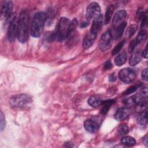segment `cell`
Returning a JSON list of instances; mask_svg holds the SVG:
<instances>
[{
  "mask_svg": "<svg viewBox=\"0 0 148 148\" xmlns=\"http://www.w3.org/2000/svg\"><path fill=\"white\" fill-rule=\"evenodd\" d=\"M29 14L27 10L21 12L18 18L17 38L21 43H25L28 38L29 32Z\"/></svg>",
  "mask_w": 148,
  "mask_h": 148,
  "instance_id": "6da1fadb",
  "label": "cell"
},
{
  "mask_svg": "<svg viewBox=\"0 0 148 148\" xmlns=\"http://www.w3.org/2000/svg\"><path fill=\"white\" fill-rule=\"evenodd\" d=\"M46 19L47 14L44 12H39L34 14L30 28L31 36L34 38H39L40 36Z\"/></svg>",
  "mask_w": 148,
  "mask_h": 148,
  "instance_id": "7a4b0ae2",
  "label": "cell"
},
{
  "mask_svg": "<svg viewBox=\"0 0 148 148\" xmlns=\"http://www.w3.org/2000/svg\"><path fill=\"white\" fill-rule=\"evenodd\" d=\"M6 21L8 23V29L7 32L8 39L9 42H12L14 40L16 36H17L18 19L16 17V13H12Z\"/></svg>",
  "mask_w": 148,
  "mask_h": 148,
  "instance_id": "3957f363",
  "label": "cell"
},
{
  "mask_svg": "<svg viewBox=\"0 0 148 148\" xmlns=\"http://www.w3.org/2000/svg\"><path fill=\"white\" fill-rule=\"evenodd\" d=\"M69 24L70 21L66 17H61L60 19L56 29L57 39L59 41H62L68 38Z\"/></svg>",
  "mask_w": 148,
  "mask_h": 148,
  "instance_id": "277c9868",
  "label": "cell"
},
{
  "mask_svg": "<svg viewBox=\"0 0 148 148\" xmlns=\"http://www.w3.org/2000/svg\"><path fill=\"white\" fill-rule=\"evenodd\" d=\"M32 102L30 96L25 94H20L12 96L9 101L10 104L16 108H23Z\"/></svg>",
  "mask_w": 148,
  "mask_h": 148,
  "instance_id": "5b68a950",
  "label": "cell"
},
{
  "mask_svg": "<svg viewBox=\"0 0 148 148\" xmlns=\"http://www.w3.org/2000/svg\"><path fill=\"white\" fill-rule=\"evenodd\" d=\"M147 97V88L142 89L138 93L135 95L130 97L124 101V103L128 105H137L145 100Z\"/></svg>",
  "mask_w": 148,
  "mask_h": 148,
  "instance_id": "8992f818",
  "label": "cell"
},
{
  "mask_svg": "<svg viewBox=\"0 0 148 148\" xmlns=\"http://www.w3.org/2000/svg\"><path fill=\"white\" fill-rule=\"evenodd\" d=\"M113 34L110 30L105 32L102 35L99 41V48L102 51L108 50L112 45Z\"/></svg>",
  "mask_w": 148,
  "mask_h": 148,
  "instance_id": "52a82bcc",
  "label": "cell"
},
{
  "mask_svg": "<svg viewBox=\"0 0 148 148\" xmlns=\"http://www.w3.org/2000/svg\"><path fill=\"white\" fill-rule=\"evenodd\" d=\"M101 15V9L99 4L97 2H91L88 5L86 9V16L87 20H90L98 18Z\"/></svg>",
  "mask_w": 148,
  "mask_h": 148,
  "instance_id": "ba28073f",
  "label": "cell"
},
{
  "mask_svg": "<svg viewBox=\"0 0 148 148\" xmlns=\"http://www.w3.org/2000/svg\"><path fill=\"white\" fill-rule=\"evenodd\" d=\"M136 72L132 69L124 68L119 72V79L124 83H131L135 79Z\"/></svg>",
  "mask_w": 148,
  "mask_h": 148,
  "instance_id": "9c48e42d",
  "label": "cell"
},
{
  "mask_svg": "<svg viewBox=\"0 0 148 148\" xmlns=\"http://www.w3.org/2000/svg\"><path fill=\"white\" fill-rule=\"evenodd\" d=\"M13 3L11 1H5L1 8V17L2 20H4L6 21L12 14Z\"/></svg>",
  "mask_w": 148,
  "mask_h": 148,
  "instance_id": "30bf717a",
  "label": "cell"
},
{
  "mask_svg": "<svg viewBox=\"0 0 148 148\" xmlns=\"http://www.w3.org/2000/svg\"><path fill=\"white\" fill-rule=\"evenodd\" d=\"M97 35V34L90 31L87 34V35L84 36L83 39V43H82L83 47L85 49H87L90 47L94 44L96 39Z\"/></svg>",
  "mask_w": 148,
  "mask_h": 148,
  "instance_id": "8fae6325",
  "label": "cell"
},
{
  "mask_svg": "<svg viewBox=\"0 0 148 148\" xmlns=\"http://www.w3.org/2000/svg\"><path fill=\"white\" fill-rule=\"evenodd\" d=\"M126 16H127V12L124 10H120L116 12L113 18V20H112L113 25L116 27L117 25H119L120 24L123 22V20L125 18Z\"/></svg>",
  "mask_w": 148,
  "mask_h": 148,
  "instance_id": "7c38bea8",
  "label": "cell"
},
{
  "mask_svg": "<svg viewBox=\"0 0 148 148\" xmlns=\"http://www.w3.org/2000/svg\"><path fill=\"white\" fill-rule=\"evenodd\" d=\"M84 127L86 131L89 132L94 133L95 132L98 128V124L97 122L93 120L88 119L84 121Z\"/></svg>",
  "mask_w": 148,
  "mask_h": 148,
  "instance_id": "4fadbf2b",
  "label": "cell"
},
{
  "mask_svg": "<svg viewBox=\"0 0 148 148\" xmlns=\"http://www.w3.org/2000/svg\"><path fill=\"white\" fill-rule=\"evenodd\" d=\"M130 114V110L127 108H121L117 110L114 114V118L118 121L125 119Z\"/></svg>",
  "mask_w": 148,
  "mask_h": 148,
  "instance_id": "5bb4252c",
  "label": "cell"
},
{
  "mask_svg": "<svg viewBox=\"0 0 148 148\" xmlns=\"http://www.w3.org/2000/svg\"><path fill=\"white\" fill-rule=\"evenodd\" d=\"M102 15L101 14L98 18H95L93 20L90 31L98 34V32L100 31L102 26Z\"/></svg>",
  "mask_w": 148,
  "mask_h": 148,
  "instance_id": "9a60e30c",
  "label": "cell"
},
{
  "mask_svg": "<svg viewBox=\"0 0 148 148\" xmlns=\"http://www.w3.org/2000/svg\"><path fill=\"white\" fill-rule=\"evenodd\" d=\"M142 51L140 50L135 51L130 57L129 64L131 66H135L138 64L142 59Z\"/></svg>",
  "mask_w": 148,
  "mask_h": 148,
  "instance_id": "2e32d148",
  "label": "cell"
},
{
  "mask_svg": "<svg viewBox=\"0 0 148 148\" xmlns=\"http://www.w3.org/2000/svg\"><path fill=\"white\" fill-rule=\"evenodd\" d=\"M127 56L125 52L121 53L118 56H117L114 58L115 64L118 66H121L127 60Z\"/></svg>",
  "mask_w": 148,
  "mask_h": 148,
  "instance_id": "e0dca14e",
  "label": "cell"
},
{
  "mask_svg": "<svg viewBox=\"0 0 148 148\" xmlns=\"http://www.w3.org/2000/svg\"><path fill=\"white\" fill-rule=\"evenodd\" d=\"M115 102V101L114 99H109L107 101H102V103L101 105L103 106L101 112L102 114H105L108 113L109 109H110V106H112V105L113 103H114Z\"/></svg>",
  "mask_w": 148,
  "mask_h": 148,
  "instance_id": "ac0fdd59",
  "label": "cell"
},
{
  "mask_svg": "<svg viewBox=\"0 0 148 148\" xmlns=\"http://www.w3.org/2000/svg\"><path fill=\"white\" fill-rule=\"evenodd\" d=\"M126 25H127V23L125 21H123L116 27L115 34H114V36L116 39H119L122 36Z\"/></svg>",
  "mask_w": 148,
  "mask_h": 148,
  "instance_id": "d6986e66",
  "label": "cell"
},
{
  "mask_svg": "<svg viewBox=\"0 0 148 148\" xmlns=\"http://www.w3.org/2000/svg\"><path fill=\"white\" fill-rule=\"evenodd\" d=\"M102 101H101L99 97H98L97 96H92L90 97V98L88 99V103L91 107L97 108L100 105H101Z\"/></svg>",
  "mask_w": 148,
  "mask_h": 148,
  "instance_id": "ffe728a7",
  "label": "cell"
},
{
  "mask_svg": "<svg viewBox=\"0 0 148 148\" xmlns=\"http://www.w3.org/2000/svg\"><path fill=\"white\" fill-rule=\"evenodd\" d=\"M121 143L126 146H133L136 144V140L134 138L131 136H125L121 138Z\"/></svg>",
  "mask_w": 148,
  "mask_h": 148,
  "instance_id": "44dd1931",
  "label": "cell"
},
{
  "mask_svg": "<svg viewBox=\"0 0 148 148\" xmlns=\"http://www.w3.org/2000/svg\"><path fill=\"white\" fill-rule=\"evenodd\" d=\"M147 31L145 29L141 30L138 34L136 39H135L136 44L138 45V44H140L142 42H144L147 39Z\"/></svg>",
  "mask_w": 148,
  "mask_h": 148,
  "instance_id": "7402d4cb",
  "label": "cell"
},
{
  "mask_svg": "<svg viewBox=\"0 0 148 148\" xmlns=\"http://www.w3.org/2000/svg\"><path fill=\"white\" fill-rule=\"evenodd\" d=\"M137 121L140 125H145L147 122V111L145 110L140 112V114L137 118Z\"/></svg>",
  "mask_w": 148,
  "mask_h": 148,
  "instance_id": "603a6c76",
  "label": "cell"
},
{
  "mask_svg": "<svg viewBox=\"0 0 148 148\" xmlns=\"http://www.w3.org/2000/svg\"><path fill=\"white\" fill-rule=\"evenodd\" d=\"M113 11H114V6L113 5H110L108 8L105 13V20H104L105 24H108L109 23V21H110L111 17L112 16Z\"/></svg>",
  "mask_w": 148,
  "mask_h": 148,
  "instance_id": "cb8c5ba5",
  "label": "cell"
},
{
  "mask_svg": "<svg viewBox=\"0 0 148 148\" xmlns=\"http://www.w3.org/2000/svg\"><path fill=\"white\" fill-rule=\"evenodd\" d=\"M77 25V20L76 18H73L72 21H70L68 38H69V36L71 35V34L75 31Z\"/></svg>",
  "mask_w": 148,
  "mask_h": 148,
  "instance_id": "d4e9b609",
  "label": "cell"
},
{
  "mask_svg": "<svg viewBox=\"0 0 148 148\" xmlns=\"http://www.w3.org/2000/svg\"><path fill=\"white\" fill-rule=\"evenodd\" d=\"M138 29V26L136 24L131 25L126 31V35L128 38L131 37L136 31Z\"/></svg>",
  "mask_w": 148,
  "mask_h": 148,
  "instance_id": "484cf974",
  "label": "cell"
},
{
  "mask_svg": "<svg viewBox=\"0 0 148 148\" xmlns=\"http://www.w3.org/2000/svg\"><path fill=\"white\" fill-rule=\"evenodd\" d=\"M147 107V101L145 100L137 105H136V110L138 112H142L145 110H146Z\"/></svg>",
  "mask_w": 148,
  "mask_h": 148,
  "instance_id": "4316f807",
  "label": "cell"
},
{
  "mask_svg": "<svg viewBox=\"0 0 148 148\" xmlns=\"http://www.w3.org/2000/svg\"><path fill=\"white\" fill-rule=\"evenodd\" d=\"M118 133L121 135H125L128 132V127L127 124H122L120 125L117 128Z\"/></svg>",
  "mask_w": 148,
  "mask_h": 148,
  "instance_id": "83f0119b",
  "label": "cell"
},
{
  "mask_svg": "<svg viewBox=\"0 0 148 148\" xmlns=\"http://www.w3.org/2000/svg\"><path fill=\"white\" fill-rule=\"evenodd\" d=\"M124 43H125L124 40H122L121 42L119 43L116 45V46L115 47H114V49H113V50L112 51V54L113 56H114L116 54H117L121 50V49L123 48V46L124 45Z\"/></svg>",
  "mask_w": 148,
  "mask_h": 148,
  "instance_id": "f1b7e54d",
  "label": "cell"
},
{
  "mask_svg": "<svg viewBox=\"0 0 148 148\" xmlns=\"http://www.w3.org/2000/svg\"><path fill=\"white\" fill-rule=\"evenodd\" d=\"M0 119H1V123H0V128L1 130L3 131V129L5 127V116L2 113V112H1V114H0Z\"/></svg>",
  "mask_w": 148,
  "mask_h": 148,
  "instance_id": "f546056e",
  "label": "cell"
},
{
  "mask_svg": "<svg viewBox=\"0 0 148 148\" xmlns=\"http://www.w3.org/2000/svg\"><path fill=\"white\" fill-rule=\"evenodd\" d=\"M138 86H133L132 87H131L130 88H129L128 89H127L126 90V91L125 92V95H128L130 94H131L132 92H134V91H135L136 90V89L138 88Z\"/></svg>",
  "mask_w": 148,
  "mask_h": 148,
  "instance_id": "4dcf8cb0",
  "label": "cell"
},
{
  "mask_svg": "<svg viewBox=\"0 0 148 148\" xmlns=\"http://www.w3.org/2000/svg\"><path fill=\"white\" fill-rule=\"evenodd\" d=\"M147 73H148V70H147V68L145 69L142 72L141 76H142V79H143V80H145V81H147V80H148Z\"/></svg>",
  "mask_w": 148,
  "mask_h": 148,
  "instance_id": "1f68e13d",
  "label": "cell"
},
{
  "mask_svg": "<svg viewBox=\"0 0 148 148\" xmlns=\"http://www.w3.org/2000/svg\"><path fill=\"white\" fill-rule=\"evenodd\" d=\"M136 41H135V40H132L131 43H130V45H129V51L130 52H132L134 50V49H135V46H136Z\"/></svg>",
  "mask_w": 148,
  "mask_h": 148,
  "instance_id": "d6a6232c",
  "label": "cell"
},
{
  "mask_svg": "<svg viewBox=\"0 0 148 148\" xmlns=\"http://www.w3.org/2000/svg\"><path fill=\"white\" fill-rule=\"evenodd\" d=\"M112 66H113V65L110 61H106L104 65V68L106 70H109V69H111L112 68Z\"/></svg>",
  "mask_w": 148,
  "mask_h": 148,
  "instance_id": "836d02e7",
  "label": "cell"
},
{
  "mask_svg": "<svg viewBox=\"0 0 148 148\" xmlns=\"http://www.w3.org/2000/svg\"><path fill=\"white\" fill-rule=\"evenodd\" d=\"M109 82H113L116 80V76H115L114 73H113L109 75Z\"/></svg>",
  "mask_w": 148,
  "mask_h": 148,
  "instance_id": "e575fe53",
  "label": "cell"
},
{
  "mask_svg": "<svg viewBox=\"0 0 148 148\" xmlns=\"http://www.w3.org/2000/svg\"><path fill=\"white\" fill-rule=\"evenodd\" d=\"M142 56L145 58H147L148 57V54H147V47L146 46L145 49V50L143 51V52L142 53Z\"/></svg>",
  "mask_w": 148,
  "mask_h": 148,
  "instance_id": "d590c367",
  "label": "cell"
},
{
  "mask_svg": "<svg viewBox=\"0 0 148 148\" xmlns=\"http://www.w3.org/2000/svg\"><path fill=\"white\" fill-rule=\"evenodd\" d=\"M143 143L147 146H148V141H147V135H146L144 138H143Z\"/></svg>",
  "mask_w": 148,
  "mask_h": 148,
  "instance_id": "8d00e7d4",
  "label": "cell"
},
{
  "mask_svg": "<svg viewBox=\"0 0 148 148\" xmlns=\"http://www.w3.org/2000/svg\"><path fill=\"white\" fill-rule=\"evenodd\" d=\"M88 25V22H84V23H82L80 24V27L81 28H85L86 27L87 25Z\"/></svg>",
  "mask_w": 148,
  "mask_h": 148,
  "instance_id": "74e56055",
  "label": "cell"
}]
</instances>
